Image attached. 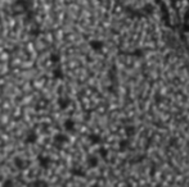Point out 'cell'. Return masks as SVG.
<instances>
[{"label":"cell","mask_w":189,"mask_h":187,"mask_svg":"<svg viewBox=\"0 0 189 187\" xmlns=\"http://www.w3.org/2000/svg\"><path fill=\"white\" fill-rule=\"evenodd\" d=\"M37 139H39V136H37V132L35 129H28L26 133H24V137H23V141L24 144L27 145H35L37 142Z\"/></svg>","instance_id":"1"},{"label":"cell","mask_w":189,"mask_h":187,"mask_svg":"<svg viewBox=\"0 0 189 187\" xmlns=\"http://www.w3.org/2000/svg\"><path fill=\"white\" fill-rule=\"evenodd\" d=\"M75 126H76V123H75L72 118H66V119L63 121V128H65V131H67V132H73Z\"/></svg>","instance_id":"2"},{"label":"cell","mask_w":189,"mask_h":187,"mask_svg":"<svg viewBox=\"0 0 189 187\" xmlns=\"http://www.w3.org/2000/svg\"><path fill=\"white\" fill-rule=\"evenodd\" d=\"M57 104H58V107H59V109H62V110H65V109H67L68 107H70V104H71V101H70V99H68L67 96H61V97L58 99V101H57Z\"/></svg>","instance_id":"3"},{"label":"cell","mask_w":189,"mask_h":187,"mask_svg":"<svg viewBox=\"0 0 189 187\" xmlns=\"http://www.w3.org/2000/svg\"><path fill=\"white\" fill-rule=\"evenodd\" d=\"M52 77L54 79H63V77H65V72H63V69L61 67H54L52 69Z\"/></svg>","instance_id":"4"},{"label":"cell","mask_w":189,"mask_h":187,"mask_svg":"<svg viewBox=\"0 0 189 187\" xmlns=\"http://www.w3.org/2000/svg\"><path fill=\"white\" fill-rule=\"evenodd\" d=\"M13 163H14V165H16V168H18V169H26V165H27V163H26V160H24L23 158H21V157H17V158H14V160H13Z\"/></svg>","instance_id":"5"},{"label":"cell","mask_w":189,"mask_h":187,"mask_svg":"<svg viewBox=\"0 0 189 187\" xmlns=\"http://www.w3.org/2000/svg\"><path fill=\"white\" fill-rule=\"evenodd\" d=\"M37 161H39L40 168H44V169H46L50 165V159L48 157H39L37 158Z\"/></svg>","instance_id":"6"},{"label":"cell","mask_w":189,"mask_h":187,"mask_svg":"<svg viewBox=\"0 0 189 187\" xmlns=\"http://www.w3.org/2000/svg\"><path fill=\"white\" fill-rule=\"evenodd\" d=\"M54 141H55V144L63 145V144H66V142L68 141V137L65 133H57L55 137H54Z\"/></svg>","instance_id":"7"},{"label":"cell","mask_w":189,"mask_h":187,"mask_svg":"<svg viewBox=\"0 0 189 187\" xmlns=\"http://www.w3.org/2000/svg\"><path fill=\"white\" fill-rule=\"evenodd\" d=\"M31 187H49V183L46 182L45 179L43 178H37L35 179L32 183H31Z\"/></svg>","instance_id":"8"},{"label":"cell","mask_w":189,"mask_h":187,"mask_svg":"<svg viewBox=\"0 0 189 187\" xmlns=\"http://www.w3.org/2000/svg\"><path fill=\"white\" fill-rule=\"evenodd\" d=\"M49 60H50V63H53V64H57V63H59V60H61V57L58 54H50L49 55Z\"/></svg>","instance_id":"9"},{"label":"cell","mask_w":189,"mask_h":187,"mask_svg":"<svg viewBox=\"0 0 189 187\" xmlns=\"http://www.w3.org/2000/svg\"><path fill=\"white\" fill-rule=\"evenodd\" d=\"M2 187H14V181L12 178H5L2 183Z\"/></svg>","instance_id":"10"},{"label":"cell","mask_w":189,"mask_h":187,"mask_svg":"<svg viewBox=\"0 0 189 187\" xmlns=\"http://www.w3.org/2000/svg\"><path fill=\"white\" fill-rule=\"evenodd\" d=\"M87 163H89V165H90L91 168H94V167L98 165V159H97L95 157H90L89 160H87Z\"/></svg>","instance_id":"11"}]
</instances>
